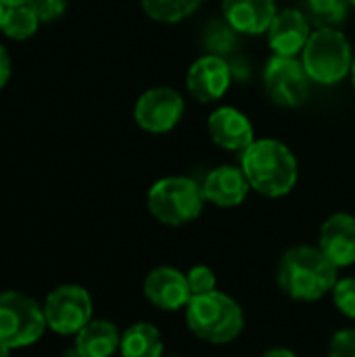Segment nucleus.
<instances>
[{"label": "nucleus", "mask_w": 355, "mask_h": 357, "mask_svg": "<svg viewBox=\"0 0 355 357\" xmlns=\"http://www.w3.org/2000/svg\"><path fill=\"white\" fill-rule=\"evenodd\" d=\"M184 117V98L174 88H151L136 100L134 119L149 134H167Z\"/></svg>", "instance_id": "1a4fd4ad"}, {"label": "nucleus", "mask_w": 355, "mask_h": 357, "mask_svg": "<svg viewBox=\"0 0 355 357\" xmlns=\"http://www.w3.org/2000/svg\"><path fill=\"white\" fill-rule=\"evenodd\" d=\"M163 357H176V356H163Z\"/></svg>", "instance_id": "473e14b6"}, {"label": "nucleus", "mask_w": 355, "mask_h": 357, "mask_svg": "<svg viewBox=\"0 0 355 357\" xmlns=\"http://www.w3.org/2000/svg\"><path fill=\"white\" fill-rule=\"evenodd\" d=\"M4 6H19V4H25L27 0H0Z\"/></svg>", "instance_id": "cd10ccee"}, {"label": "nucleus", "mask_w": 355, "mask_h": 357, "mask_svg": "<svg viewBox=\"0 0 355 357\" xmlns=\"http://www.w3.org/2000/svg\"><path fill=\"white\" fill-rule=\"evenodd\" d=\"M40 19V23H48V21H54L59 19L65 8H67V0H27L25 2Z\"/></svg>", "instance_id": "393cba45"}, {"label": "nucleus", "mask_w": 355, "mask_h": 357, "mask_svg": "<svg viewBox=\"0 0 355 357\" xmlns=\"http://www.w3.org/2000/svg\"><path fill=\"white\" fill-rule=\"evenodd\" d=\"M10 351H13L10 347H6L4 343H0V357H8L10 356Z\"/></svg>", "instance_id": "c85d7f7f"}, {"label": "nucleus", "mask_w": 355, "mask_h": 357, "mask_svg": "<svg viewBox=\"0 0 355 357\" xmlns=\"http://www.w3.org/2000/svg\"><path fill=\"white\" fill-rule=\"evenodd\" d=\"M184 312L188 331L211 345H226L245 328L243 307L222 291L192 297Z\"/></svg>", "instance_id": "7ed1b4c3"}, {"label": "nucleus", "mask_w": 355, "mask_h": 357, "mask_svg": "<svg viewBox=\"0 0 355 357\" xmlns=\"http://www.w3.org/2000/svg\"><path fill=\"white\" fill-rule=\"evenodd\" d=\"M121 335L109 320H90L75 335V354L80 357H113L119 351Z\"/></svg>", "instance_id": "f3484780"}, {"label": "nucleus", "mask_w": 355, "mask_h": 357, "mask_svg": "<svg viewBox=\"0 0 355 357\" xmlns=\"http://www.w3.org/2000/svg\"><path fill=\"white\" fill-rule=\"evenodd\" d=\"M352 82H354V88H355V56H354V65H352Z\"/></svg>", "instance_id": "7c9ffc66"}, {"label": "nucleus", "mask_w": 355, "mask_h": 357, "mask_svg": "<svg viewBox=\"0 0 355 357\" xmlns=\"http://www.w3.org/2000/svg\"><path fill=\"white\" fill-rule=\"evenodd\" d=\"M207 130L218 146L232 153H243L255 140V128L251 119L234 107L216 109L207 119Z\"/></svg>", "instance_id": "ddd939ff"}, {"label": "nucleus", "mask_w": 355, "mask_h": 357, "mask_svg": "<svg viewBox=\"0 0 355 357\" xmlns=\"http://www.w3.org/2000/svg\"><path fill=\"white\" fill-rule=\"evenodd\" d=\"M38 25H40L38 15L27 4H19V6H6L0 29L13 40H27L38 31Z\"/></svg>", "instance_id": "412c9836"}, {"label": "nucleus", "mask_w": 355, "mask_h": 357, "mask_svg": "<svg viewBox=\"0 0 355 357\" xmlns=\"http://www.w3.org/2000/svg\"><path fill=\"white\" fill-rule=\"evenodd\" d=\"M10 77V59H8V52L4 50V46H0V90L6 86Z\"/></svg>", "instance_id": "a878e982"}, {"label": "nucleus", "mask_w": 355, "mask_h": 357, "mask_svg": "<svg viewBox=\"0 0 355 357\" xmlns=\"http://www.w3.org/2000/svg\"><path fill=\"white\" fill-rule=\"evenodd\" d=\"M163 337L149 322H136L121 335L119 354L121 357H163Z\"/></svg>", "instance_id": "a211bd4d"}, {"label": "nucleus", "mask_w": 355, "mask_h": 357, "mask_svg": "<svg viewBox=\"0 0 355 357\" xmlns=\"http://www.w3.org/2000/svg\"><path fill=\"white\" fill-rule=\"evenodd\" d=\"M144 13L159 23H180L188 19L203 0H140Z\"/></svg>", "instance_id": "6ab92c4d"}, {"label": "nucleus", "mask_w": 355, "mask_h": 357, "mask_svg": "<svg viewBox=\"0 0 355 357\" xmlns=\"http://www.w3.org/2000/svg\"><path fill=\"white\" fill-rule=\"evenodd\" d=\"M318 247L341 270L355 264V215L339 211L324 220Z\"/></svg>", "instance_id": "4468645a"}, {"label": "nucleus", "mask_w": 355, "mask_h": 357, "mask_svg": "<svg viewBox=\"0 0 355 357\" xmlns=\"http://www.w3.org/2000/svg\"><path fill=\"white\" fill-rule=\"evenodd\" d=\"M328 357H355V328L337 331L331 337Z\"/></svg>", "instance_id": "b1692460"}, {"label": "nucleus", "mask_w": 355, "mask_h": 357, "mask_svg": "<svg viewBox=\"0 0 355 357\" xmlns=\"http://www.w3.org/2000/svg\"><path fill=\"white\" fill-rule=\"evenodd\" d=\"M232 71L220 54L199 56L186 73V88L199 102H216L230 88Z\"/></svg>", "instance_id": "9d476101"}, {"label": "nucleus", "mask_w": 355, "mask_h": 357, "mask_svg": "<svg viewBox=\"0 0 355 357\" xmlns=\"http://www.w3.org/2000/svg\"><path fill=\"white\" fill-rule=\"evenodd\" d=\"M46 326L63 337L77 335L92 320V297L84 287H56L44 301Z\"/></svg>", "instance_id": "0eeeda50"}, {"label": "nucleus", "mask_w": 355, "mask_h": 357, "mask_svg": "<svg viewBox=\"0 0 355 357\" xmlns=\"http://www.w3.org/2000/svg\"><path fill=\"white\" fill-rule=\"evenodd\" d=\"M186 280H188V289L192 297H201V295H209L218 291V278L209 266H192L186 272Z\"/></svg>", "instance_id": "4be33fe9"}, {"label": "nucleus", "mask_w": 355, "mask_h": 357, "mask_svg": "<svg viewBox=\"0 0 355 357\" xmlns=\"http://www.w3.org/2000/svg\"><path fill=\"white\" fill-rule=\"evenodd\" d=\"M264 88L276 105L293 109L308 100L312 79L303 67V61L274 54L264 69Z\"/></svg>", "instance_id": "6e6552de"}, {"label": "nucleus", "mask_w": 355, "mask_h": 357, "mask_svg": "<svg viewBox=\"0 0 355 357\" xmlns=\"http://www.w3.org/2000/svg\"><path fill=\"white\" fill-rule=\"evenodd\" d=\"M241 169L245 172L249 186L268 199H280L289 195L299 178L293 151L274 138L253 140L241 153Z\"/></svg>", "instance_id": "f03ea898"}, {"label": "nucleus", "mask_w": 355, "mask_h": 357, "mask_svg": "<svg viewBox=\"0 0 355 357\" xmlns=\"http://www.w3.org/2000/svg\"><path fill=\"white\" fill-rule=\"evenodd\" d=\"M222 13L234 31L259 36L268 33L278 8L276 0H222Z\"/></svg>", "instance_id": "dca6fc26"}, {"label": "nucleus", "mask_w": 355, "mask_h": 357, "mask_svg": "<svg viewBox=\"0 0 355 357\" xmlns=\"http://www.w3.org/2000/svg\"><path fill=\"white\" fill-rule=\"evenodd\" d=\"M352 44L339 27H316L303 48V67L314 84L335 86L352 73Z\"/></svg>", "instance_id": "39448f33"}, {"label": "nucleus", "mask_w": 355, "mask_h": 357, "mask_svg": "<svg viewBox=\"0 0 355 357\" xmlns=\"http://www.w3.org/2000/svg\"><path fill=\"white\" fill-rule=\"evenodd\" d=\"M339 280V268L322 253L320 247L299 245L289 249L276 272V282L282 295L293 301L314 303L333 293Z\"/></svg>", "instance_id": "f257e3e1"}, {"label": "nucleus", "mask_w": 355, "mask_h": 357, "mask_svg": "<svg viewBox=\"0 0 355 357\" xmlns=\"http://www.w3.org/2000/svg\"><path fill=\"white\" fill-rule=\"evenodd\" d=\"M262 357H297V354H293L291 349H282V347H278V349H270V351H266Z\"/></svg>", "instance_id": "bb28decb"}, {"label": "nucleus", "mask_w": 355, "mask_h": 357, "mask_svg": "<svg viewBox=\"0 0 355 357\" xmlns=\"http://www.w3.org/2000/svg\"><path fill=\"white\" fill-rule=\"evenodd\" d=\"M144 297L161 312L186 310L192 299L186 274L169 266H161L149 272L144 278Z\"/></svg>", "instance_id": "9b49d317"}, {"label": "nucleus", "mask_w": 355, "mask_h": 357, "mask_svg": "<svg viewBox=\"0 0 355 357\" xmlns=\"http://www.w3.org/2000/svg\"><path fill=\"white\" fill-rule=\"evenodd\" d=\"M310 36H312V23L308 15L299 8L278 10L268 29L270 48L274 50V54H282V56H297L299 52H303Z\"/></svg>", "instance_id": "f8f14e48"}, {"label": "nucleus", "mask_w": 355, "mask_h": 357, "mask_svg": "<svg viewBox=\"0 0 355 357\" xmlns=\"http://www.w3.org/2000/svg\"><path fill=\"white\" fill-rule=\"evenodd\" d=\"M75 357H80V356H75Z\"/></svg>", "instance_id": "72a5a7b5"}, {"label": "nucleus", "mask_w": 355, "mask_h": 357, "mask_svg": "<svg viewBox=\"0 0 355 357\" xmlns=\"http://www.w3.org/2000/svg\"><path fill=\"white\" fill-rule=\"evenodd\" d=\"M201 186L205 201L224 209L239 207L251 190L245 172L236 165H220L211 169Z\"/></svg>", "instance_id": "2eb2a0df"}, {"label": "nucleus", "mask_w": 355, "mask_h": 357, "mask_svg": "<svg viewBox=\"0 0 355 357\" xmlns=\"http://www.w3.org/2000/svg\"><path fill=\"white\" fill-rule=\"evenodd\" d=\"M4 10H6V6L0 2V27H2V19H4Z\"/></svg>", "instance_id": "c756f323"}, {"label": "nucleus", "mask_w": 355, "mask_h": 357, "mask_svg": "<svg viewBox=\"0 0 355 357\" xmlns=\"http://www.w3.org/2000/svg\"><path fill=\"white\" fill-rule=\"evenodd\" d=\"M203 186L186 176H167L157 180L146 195L149 213L165 226H186L195 222L205 207Z\"/></svg>", "instance_id": "20e7f679"}, {"label": "nucleus", "mask_w": 355, "mask_h": 357, "mask_svg": "<svg viewBox=\"0 0 355 357\" xmlns=\"http://www.w3.org/2000/svg\"><path fill=\"white\" fill-rule=\"evenodd\" d=\"M44 307L19 291L0 293V343L10 349L29 347L46 331Z\"/></svg>", "instance_id": "423d86ee"}, {"label": "nucleus", "mask_w": 355, "mask_h": 357, "mask_svg": "<svg viewBox=\"0 0 355 357\" xmlns=\"http://www.w3.org/2000/svg\"><path fill=\"white\" fill-rule=\"evenodd\" d=\"M337 310L349 318L355 320V276H347V278H339L333 293H331Z\"/></svg>", "instance_id": "5701e85b"}, {"label": "nucleus", "mask_w": 355, "mask_h": 357, "mask_svg": "<svg viewBox=\"0 0 355 357\" xmlns=\"http://www.w3.org/2000/svg\"><path fill=\"white\" fill-rule=\"evenodd\" d=\"M349 6L347 0H303V13L316 27H339Z\"/></svg>", "instance_id": "aec40b11"}, {"label": "nucleus", "mask_w": 355, "mask_h": 357, "mask_svg": "<svg viewBox=\"0 0 355 357\" xmlns=\"http://www.w3.org/2000/svg\"><path fill=\"white\" fill-rule=\"evenodd\" d=\"M347 2H349V4H352V6H355V0H347Z\"/></svg>", "instance_id": "2f4dec72"}]
</instances>
